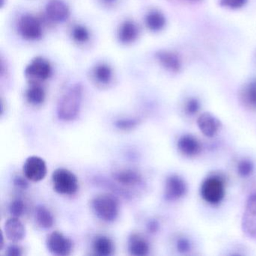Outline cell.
<instances>
[{
    "mask_svg": "<svg viewBox=\"0 0 256 256\" xmlns=\"http://www.w3.org/2000/svg\"><path fill=\"white\" fill-rule=\"evenodd\" d=\"M83 96L82 85L76 84L70 88L60 100L58 106V116L61 120L72 121L80 112Z\"/></svg>",
    "mask_w": 256,
    "mask_h": 256,
    "instance_id": "obj_1",
    "label": "cell"
},
{
    "mask_svg": "<svg viewBox=\"0 0 256 256\" xmlns=\"http://www.w3.org/2000/svg\"><path fill=\"white\" fill-rule=\"evenodd\" d=\"M92 208L98 218L107 222L115 221L119 215V202L110 194H102L94 198Z\"/></svg>",
    "mask_w": 256,
    "mask_h": 256,
    "instance_id": "obj_2",
    "label": "cell"
},
{
    "mask_svg": "<svg viewBox=\"0 0 256 256\" xmlns=\"http://www.w3.org/2000/svg\"><path fill=\"white\" fill-rule=\"evenodd\" d=\"M200 196L206 203L217 205L222 202L226 194V184L221 176L211 175L200 186Z\"/></svg>",
    "mask_w": 256,
    "mask_h": 256,
    "instance_id": "obj_3",
    "label": "cell"
},
{
    "mask_svg": "<svg viewBox=\"0 0 256 256\" xmlns=\"http://www.w3.org/2000/svg\"><path fill=\"white\" fill-rule=\"evenodd\" d=\"M52 184L55 192L61 194L72 196L79 188L78 180L74 173L68 169L58 168L52 174Z\"/></svg>",
    "mask_w": 256,
    "mask_h": 256,
    "instance_id": "obj_4",
    "label": "cell"
},
{
    "mask_svg": "<svg viewBox=\"0 0 256 256\" xmlns=\"http://www.w3.org/2000/svg\"><path fill=\"white\" fill-rule=\"evenodd\" d=\"M241 228L247 238L256 240V193L250 194L246 202Z\"/></svg>",
    "mask_w": 256,
    "mask_h": 256,
    "instance_id": "obj_5",
    "label": "cell"
},
{
    "mask_svg": "<svg viewBox=\"0 0 256 256\" xmlns=\"http://www.w3.org/2000/svg\"><path fill=\"white\" fill-rule=\"evenodd\" d=\"M24 174L28 180L40 182L46 178L48 168L46 162L41 157L32 156L26 158L24 164Z\"/></svg>",
    "mask_w": 256,
    "mask_h": 256,
    "instance_id": "obj_6",
    "label": "cell"
},
{
    "mask_svg": "<svg viewBox=\"0 0 256 256\" xmlns=\"http://www.w3.org/2000/svg\"><path fill=\"white\" fill-rule=\"evenodd\" d=\"M187 184L184 178L179 175H170L166 179L164 186V197L166 200L175 202L179 200L186 194Z\"/></svg>",
    "mask_w": 256,
    "mask_h": 256,
    "instance_id": "obj_7",
    "label": "cell"
},
{
    "mask_svg": "<svg viewBox=\"0 0 256 256\" xmlns=\"http://www.w3.org/2000/svg\"><path fill=\"white\" fill-rule=\"evenodd\" d=\"M47 246L52 254L60 256H70L73 250V242L60 232H54L47 239Z\"/></svg>",
    "mask_w": 256,
    "mask_h": 256,
    "instance_id": "obj_8",
    "label": "cell"
},
{
    "mask_svg": "<svg viewBox=\"0 0 256 256\" xmlns=\"http://www.w3.org/2000/svg\"><path fill=\"white\" fill-rule=\"evenodd\" d=\"M25 74L34 82H44L52 76V66L44 58H36L26 66Z\"/></svg>",
    "mask_w": 256,
    "mask_h": 256,
    "instance_id": "obj_9",
    "label": "cell"
},
{
    "mask_svg": "<svg viewBox=\"0 0 256 256\" xmlns=\"http://www.w3.org/2000/svg\"><path fill=\"white\" fill-rule=\"evenodd\" d=\"M18 29L20 35L25 40L34 41L41 38L42 36V28L40 20L30 14L23 16L20 18Z\"/></svg>",
    "mask_w": 256,
    "mask_h": 256,
    "instance_id": "obj_10",
    "label": "cell"
},
{
    "mask_svg": "<svg viewBox=\"0 0 256 256\" xmlns=\"http://www.w3.org/2000/svg\"><path fill=\"white\" fill-rule=\"evenodd\" d=\"M197 126L200 132L208 138L216 136L222 127L221 121L209 112H204L198 116Z\"/></svg>",
    "mask_w": 256,
    "mask_h": 256,
    "instance_id": "obj_11",
    "label": "cell"
},
{
    "mask_svg": "<svg viewBox=\"0 0 256 256\" xmlns=\"http://www.w3.org/2000/svg\"><path fill=\"white\" fill-rule=\"evenodd\" d=\"M48 18L54 22H64L70 16V8L62 0H50L46 6Z\"/></svg>",
    "mask_w": 256,
    "mask_h": 256,
    "instance_id": "obj_12",
    "label": "cell"
},
{
    "mask_svg": "<svg viewBox=\"0 0 256 256\" xmlns=\"http://www.w3.org/2000/svg\"><path fill=\"white\" fill-rule=\"evenodd\" d=\"M178 150L187 157H194L202 151V145L197 138L192 134H184L178 142Z\"/></svg>",
    "mask_w": 256,
    "mask_h": 256,
    "instance_id": "obj_13",
    "label": "cell"
},
{
    "mask_svg": "<svg viewBox=\"0 0 256 256\" xmlns=\"http://www.w3.org/2000/svg\"><path fill=\"white\" fill-rule=\"evenodd\" d=\"M156 59L160 65L168 71L178 73L182 68L180 58L174 52L162 50L156 53Z\"/></svg>",
    "mask_w": 256,
    "mask_h": 256,
    "instance_id": "obj_14",
    "label": "cell"
},
{
    "mask_svg": "<svg viewBox=\"0 0 256 256\" xmlns=\"http://www.w3.org/2000/svg\"><path fill=\"white\" fill-rule=\"evenodd\" d=\"M4 230L6 236L12 242H19L26 236L24 224L17 217L12 216L6 222Z\"/></svg>",
    "mask_w": 256,
    "mask_h": 256,
    "instance_id": "obj_15",
    "label": "cell"
},
{
    "mask_svg": "<svg viewBox=\"0 0 256 256\" xmlns=\"http://www.w3.org/2000/svg\"><path fill=\"white\" fill-rule=\"evenodd\" d=\"M128 246V251L132 256H144L149 253V242L138 234H133L130 236Z\"/></svg>",
    "mask_w": 256,
    "mask_h": 256,
    "instance_id": "obj_16",
    "label": "cell"
},
{
    "mask_svg": "<svg viewBox=\"0 0 256 256\" xmlns=\"http://www.w3.org/2000/svg\"><path fill=\"white\" fill-rule=\"evenodd\" d=\"M115 180L125 186H134L142 182L140 174L132 169H122L116 172L114 174Z\"/></svg>",
    "mask_w": 256,
    "mask_h": 256,
    "instance_id": "obj_17",
    "label": "cell"
},
{
    "mask_svg": "<svg viewBox=\"0 0 256 256\" xmlns=\"http://www.w3.org/2000/svg\"><path fill=\"white\" fill-rule=\"evenodd\" d=\"M138 36L137 25L131 20H127L121 25L118 32L120 41L124 44L134 42Z\"/></svg>",
    "mask_w": 256,
    "mask_h": 256,
    "instance_id": "obj_18",
    "label": "cell"
},
{
    "mask_svg": "<svg viewBox=\"0 0 256 256\" xmlns=\"http://www.w3.org/2000/svg\"><path fill=\"white\" fill-rule=\"evenodd\" d=\"M241 102L251 110H256V79L246 85L240 94Z\"/></svg>",
    "mask_w": 256,
    "mask_h": 256,
    "instance_id": "obj_19",
    "label": "cell"
},
{
    "mask_svg": "<svg viewBox=\"0 0 256 256\" xmlns=\"http://www.w3.org/2000/svg\"><path fill=\"white\" fill-rule=\"evenodd\" d=\"M94 252L100 256H109L113 253L114 242L106 236H98L95 238L92 244Z\"/></svg>",
    "mask_w": 256,
    "mask_h": 256,
    "instance_id": "obj_20",
    "label": "cell"
},
{
    "mask_svg": "<svg viewBox=\"0 0 256 256\" xmlns=\"http://www.w3.org/2000/svg\"><path fill=\"white\" fill-rule=\"evenodd\" d=\"M146 28L152 32H158L163 30L166 25V18L162 13L152 11L148 13L145 18Z\"/></svg>",
    "mask_w": 256,
    "mask_h": 256,
    "instance_id": "obj_21",
    "label": "cell"
},
{
    "mask_svg": "<svg viewBox=\"0 0 256 256\" xmlns=\"http://www.w3.org/2000/svg\"><path fill=\"white\" fill-rule=\"evenodd\" d=\"M35 218L38 226L43 228H50L54 223L53 215L44 205H38L36 208Z\"/></svg>",
    "mask_w": 256,
    "mask_h": 256,
    "instance_id": "obj_22",
    "label": "cell"
},
{
    "mask_svg": "<svg viewBox=\"0 0 256 256\" xmlns=\"http://www.w3.org/2000/svg\"><path fill=\"white\" fill-rule=\"evenodd\" d=\"M46 91L38 84L31 85L26 92V98L30 104L40 106L46 100Z\"/></svg>",
    "mask_w": 256,
    "mask_h": 256,
    "instance_id": "obj_23",
    "label": "cell"
},
{
    "mask_svg": "<svg viewBox=\"0 0 256 256\" xmlns=\"http://www.w3.org/2000/svg\"><path fill=\"white\" fill-rule=\"evenodd\" d=\"M94 77L100 83L107 84L112 78V68L106 64H100L94 70Z\"/></svg>",
    "mask_w": 256,
    "mask_h": 256,
    "instance_id": "obj_24",
    "label": "cell"
},
{
    "mask_svg": "<svg viewBox=\"0 0 256 256\" xmlns=\"http://www.w3.org/2000/svg\"><path fill=\"white\" fill-rule=\"evenodd\" d=\"M254 166L251 160L244 158L239 161L236 166V172L242 178H248L254 172Z\"/></svg>",
    "mask_w": 256,
    "mask_h": 256,
    "instance_id": "obj_25",
    "label": "cell"
},
{
    "mask_svg": "<svg viewBox=\"0 0 256 256\" xmlns=\"http://www.w3.org/2000/svg\"><path fill=\"white\" fill-rule=\"evenodd\" d=\"M72 38L78 43H85L90 40V32L85 26L78 25L72 30Z\"/></svg>",
    "mask_w": 256,
    "mask_h": 256,
    "instance_id": "obj_26",
    "label": "cell"
},
{
    "mask_svg": "<svg viewBox=\"0 0 256 256\" xmlns=\"http://www.w3.org/2000/svg\"><path fill=\"white\" fill-rule=\"evenodd\" d=\"M140 122L138 118H128V119H120L115 122V126L120 130L127 131L136 128Z\"/></svg>",
    "mask_w": 256,
    "mask_h": 256,
    "instance_id": "obj_27",
    "label": "cell"
},
{
    "mask_svg": "<svg viewBox=\"0 0 256 256\" xmlns=\"http://www.w3.org/2000/svg\"><path fill=\"white\" fill-rule=\"evenodd\" d=\"M218 2L223 8L236 10L245 6L248 2V0H218Z\"/></svg>",
    "mask_w": 256,
    "mask_h": 256,
    "instance_id": "obj_28",
    "label": "cell"
},
{
    "mask_svg": "<svg viewBox=\"0 0 256 256\" xmlns=\"http://www.w3.org/2000/svg\"><path fill=\"white\" fill-rule=\"evenodd\" d=\"M25 210V204L23 200L20 199H16L13 200L10 206V212L12 216L19 217L23 215Z\"/></svg>",
    "mask_w": 256,
    "mask_h": 256,
    "instance_id": "obj_29",
    "label": "cell"
},
{
    "mask_svg": "<svg viewBox=\"0 0 256 256\" xmlns=\"http://www.w3.org/2000/svg\"><path fill=\"white\" fill-rule=\"evenodd\" d=\"M200 109V102L196 98H190L185 104V112L188 115H194Z\"/></svg>",
    "mask_w": 256,
    "mask_h": 256,
    "instance_id": "obj_30",
    "label": "cell"
},
{
    "mask_svg": "<svg viewBox=\"0 0 256 256\" xmlns=\"http://www.w3.org/2000/svg\"><path fill=\"white\" fill-rule=\"evenodd\" d=\"M176 250L180 253H187L191 250L192 245L190 241L186 238H180L176 241Z\"/></svg>",
    "mask_w": 256,
    "mask_h": 256,
    "instance_id": "obj_31",
    "label": "cell"
},
{
    "mask_svg": "<svg viewBox=\"0 0 256 256\" xmlns=\"http://www.w3.org/2000/svg\"><path fill=\"white\" fill-rule=\"evenodd\" d=\"M6 254L8 256H20L23 254V250L19 246L12 244L7 247Z\"/></svg>",
    "mask_w": 256,
    "mask_h": 256,
    "instance_id": "obj_32",
    "label": "cell"
},
{
    "mask_svg": "<svg viewBox=\"0 0 256 256\" xmlns=\"http://www.w3.org/2000/svg\"><path fill=\"white\" fill-rule=\"evenodd\" d=\"M28 178L23 176H16L14 178L13 182L14 186L22 190H26L29 188V184L28 182Z\"/></svg>",
    "mask_w": 256,
    "mask_h": 256,
    "instance_id": "obj_33",
    "label": "cell"
},
{
    "mask_svg": "<svg viewBox=\"0 0 256 256\" xmlns=\"http://www.w3.org/2000/svg\"><path fill=\"white\" fill-rule=\"evenodd\" d=\"M158 228H160V224H158V222L157 220H150L148 222V224H146V229H148L150 233H156L158 232Z\"/></svg>",
    "mask_w": 256,
    "mask_h": 256,
    "instance_id": "obj_34",
    "label": "cell"
},
{
    "mask_svg": "<svg viewBox=\"0 0 256 256\" xmlns=\"http://www.w3.org/2000/svg\"><path fill=\"white\" fill-rule=\"evenodd\" d=\"M103 4H106L107 6L114 5L118 0H101Z\"/></svg>",
    "mask_w": 256,
    "mask_h": 256,
    "instance_id": "obj_35",
    "label": "cell"
},
{
    "mask_svg": "<svg viewBox=\"0 0 256 256\" xmlns=\"http://www.w3.org/2000/svg\"><path fill=\"white\" fill-rule=\"evenodd\" d=\"M186 2H191V4H198V2H200L203 0H186Z\"/></svg>",
    "mask_w": 256,
    "mask_h": 256,
    "instance_id": "obj_36",
    "label": "cell"
}]
</instances>
